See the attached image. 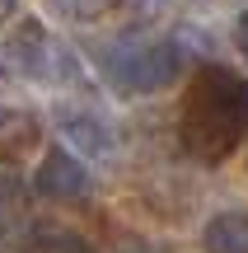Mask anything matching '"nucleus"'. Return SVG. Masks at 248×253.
Listing matches in <instances>:
<instances>
[{
  "label": "nucleus",
  "mask_w": 248,
  "mask_h": 253,
  "mask_svg": "<svg viewBox=\"0 0 248 253\" xmlns=\"http://www.w3.org/2000/svg\"><path fill=\"white\" fill-rule=\"evenodd\" d=\"M248 136V75L206 61L178 103V141L192 160L225 164Z\"/></svg>",
  "instance_id": "1"
},
{
  "label": "nucleus",
  "mask_w": 248,
  "mask_h": 253,
  "mask_svg": "<svg viewBox=\"0 0 248 253\" xmlns=\"http://www.w3.org/2000/svg\"><path fill=\"white\" fill-rule=\"evenodd\" d=\"M103 71L122 94H159L187 71V42L183 38H127L103 47Z\"/></svg>",
  "instance_id": "2"
},
{
  "label": "nucleus",
  "mask_w": 248,
  "mask_h": 253,
  "mask_svg": "<svg viewBox=\"0 0 248 253\" xmlns=\"http://www.w3.org/2000/svg\"><path fill=\"white\" fill-rule=\"evenodd\" d=\"M9 61H14V71H24L28 80H71L75 75L71 52L47 38L42 19H19L14 24V33H9Z\"/></svg>",
  "instance_id": "3"
},
{
  "label": "nucleus",
  "mask_w": 248,
  "mask_h": 253,
  "mask_svg": "<svg viewBox=\"0 0 248 253\" xmlns=\"http://www.w3.org/2000/svg\"><path fill=\"white\" fill-rule=\"evenodd\" d=\"M33 192L47 202H84L89 197V169L71 150H47L33 169Z\"/></svg>",
  "instance_id": "4"
},
{
  "label": "nucleus",
  "mask_w": 248,
  "mask_h": 253,
  "mask_svg": "<svg viewBox=\"0 0 248 253\" xmlns=\"http://www.w3.org/2000/svg\"><path fill=\"white\" fill-rule=\"evenodd\" d=\"M42 145V122L33 108H19V103H0V164L19 169L28 155Z\"/></svg>",
  "instance_id": "5"
},
{
  "label": "nucleus",
  "mask_w": 248,
  "mask_h": 253,
  "mask_svg": "<svg viewBox=\"0 0 248 253\" xmlns=\"http://www.w3.org/2000/svg\"><path fill=\"white\" fill-rule=\"evenodd\" d=\"M61 136L71 150L89 155V160H108L112 150H117V131H112V122H103L99 113L89 108H66L61 113Z\"/></svg>",
  "instance_id": "6"
},
{
  "label": "nucleus",
  "mask_w": 248,
  "mask_h": 253,
  "mask_svg": "<svg viewBox=\"0 0 248 253\" xmlns=\"http://www.w3.org/2000/svg\"><path fill=\"white\" fill-rule=\"evenodd\" d=\"M206 253H248V211H220L202 225Z\"/></svg>",
  "instance_id": "7"
},
{
  "label": "nucleus",
  "mask_w": 248,
  "mask_h": 253,
  "mask_svg": "<svg viewBox=\"0 0 248 253\" xmlns=\"http://www.w3.org/2000/svg\"><path fill=\"white\" fill-rule=\"evenodd\" d=\"M33 230V220H28V192L19 178H5L0 173V235H24Z\"/></svg>",
  "instance_id": "8"
},
{
  "label": "nucleus",
  "mask_w": 248,
  "mask_h": 253,
  "mask_svg": "<svg viewBox=\"0 0 248 253\" xmlns=\"http://www.w3.org/2000/svg\"><path fill=\"white\" fill-rule=\"evenodd\" d=\"M24 253H94V244L66 225H33L24 239Z\"/></svg>",
  "instance_id": "9"
},
{
  "label": "nucleus",
  "mask_w": 248,
  "mask_h": 253,
  "mask_svg": "<svg viewBox=\"0 0 248 253\" xmlns=\"http://www.w3.org/2000/svg\"><path fill=\"white\" fill-rule=\"evenodd\" d=\"M112 5H117V0H52V9H56V14H66V19H80V24H89V19L108 14Z\"/></svg>",
  "instance_id": "10"
},
{
  "label": "nucleus",
  "mask_w": 248,
  "mask_h": 253,
  "mask_svg": "<svg viewBox=\"0 0 248 253\" xmlns=\"http://www.w3.org/2000/svg\"><path fill=\"white\" fill-rule=\"evenodd\" d=\"M234 47H239V56L248 61V9H244L239 19H234Z\"/></svg>",
  "instance_id": "11"
},
{
  "label": "nucleus",
  "mask_w": 248,
  "mask_h": 253,
  "mask_svg": "<svg viewBox=\"0 0 248 253\" xmlns=\"http://www.w3.org/2000/svg\"><path fill=\"white\" fill-rule=\"evenodd\" d=\"M9 14H14V0H0V24H9Z\"/></svg>",
  "instance_id": "12"
},
{
  "label": "nucleus",
  "mask_w": 248,
  "mask_h": 253,
  "mask_svg": "<svg viewBox=\"0 0 248 253\" xmlns=\"http://www.w3.org/2000/svg\"><path fill=\"white\" fill-rule=\"evenodd\" d=\"M159 5H169V0H159Z\"/></svg>",
  "instance_id": "13"
}]
</instances>
